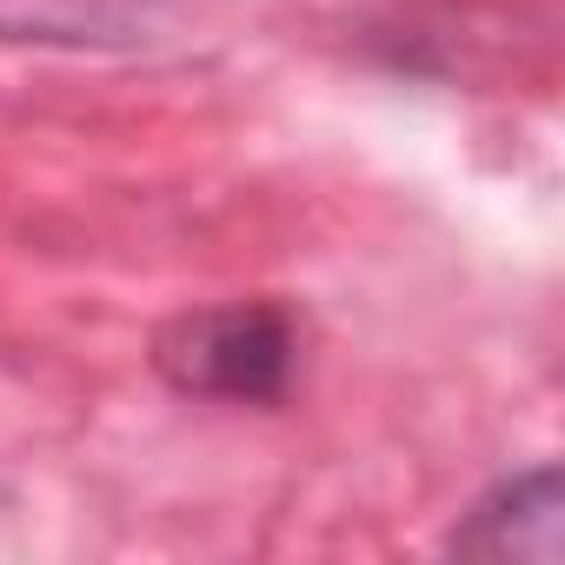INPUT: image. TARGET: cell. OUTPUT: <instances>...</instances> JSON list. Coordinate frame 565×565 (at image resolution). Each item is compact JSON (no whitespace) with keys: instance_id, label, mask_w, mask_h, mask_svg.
<instances>
[{"instance_id":"1","label":"cell","mask_w":565,"mask_h":565,"mask_svg":"<svg viewBox=\"0 0 565 565\" xmlns=\"http://www.w3.org/2000/svg\"><path fill=\"white\" fill-rule=\"evenodd\" d=\"M147 360L180 399L279 406L294 386V366H300V327L279 300L186 307L153 333Z\"/></svg>"},{"instance_id":"2","label":"cell","mask_w":565,"mask_h":565,"mask_svg":"<svg viewBox=\"0 0 565 565\" xmlns=\"http://www.w3.org/2000/svg\"><path fill=\"white\" fill-rule=\"evenodd\" d=\"M452 558H532V565H558L565 558V472L552 459L525 466V472H505L492 479L466 519L452 525L446 539Z\"/></svg>"},{"instance_id":"3","label":"cell","mask_w":565,"mask_h":565,"mask_svg":"<svg viewBox=\"0 0 565 565\" xmlns=\"http://www.w3.org/2000/svg\"><path fill=\"white\" fill-rule=\"evenodd\" d=\"M173 34V0H0V47L147 54Z\"/></svg>"}]
</instances>
